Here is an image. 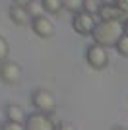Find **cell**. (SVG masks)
I'll return each instance as SVG.
<instances>
[{
	"label": "cell",
	"mask_w": 128,
	"mask_h": 130,
	"mask_svg": "<svg viewBox=\"0 0 128 130\" xmlns=\"http://www.w3.org/2000/svg\"><path fill=\"white\" fill-rule=\"evenodd\" d=\"M122 35H124L122 22H103V20H99L93 33H91V39H93V43L109 49V47H115Z\"/></svg>",
	"instance_id": "1"
},
{
	"label": "cell",
	"mask_w": 128,
	"mask_h": 130,
	"mask_svg": "<svg viewBox=\"0 0 128 130\" xmlns=\"http://www.w3.org/2000/svg\"><path fill=\"white\" fill-rule=\"evenodd\" d=\"M31 103L37 109V113L53 115L56 111V99L49 89H35L31 93Z\"/></svg>",
	"instance_id": "2"
},
{
	"label": "cell",
	"mask_w": 128,
	"mask_h": 130,
	"mask_svg": "<svg viewBox=\"0 0 128 130\" xmlns=\"http://www.w3.org/2000/svg\"><path fill=\"white\" fill-rule=\"evenodd\" d=\"M85 62L93 70H103V68L109 66V53H107L105 47H101L97 43H91L85 49Z\"/></svg>",
	"instance_id": "3"
},
{
	"label": "cell",
	"mask_w": 128,
	"mask_h": 130,
	"mask_svg": "<svg viewBox=\"0 0 128 130\" xmlns=\"http://www.w3.org/2000/svg\"><path fill=\"white\" fill-rule=\"evenodd\" d=\"M97 25V20L95 16H91L87 12H76L72 14V29H74L78 35H91L93 29Z\"/></svg>",
	"instance_id": "4"
},
{
	"label": "cell",
	"mask_w": 128,
	"mask_h": 130,
	"mask_svg": "<svg viewBox=\"0 0 128 130\" xmlns=\"http://www.w3.org/2000/svg\"><path fill=\"white\" fill-rule=\"evenodd\" d=\"M23 126H25V130H56V122L51 119V115L45 113L27 115Z\"/></svg>",
	"instance_id": "5"
},
{
	"label": "cell",
	"mask_w": 128,
	"mask_h": 130,
	"mask_svg": "<svg viewBox=\"0 0 128 130\" xmlns=\"http://www.w3.org/2000/svg\"><path fill=\"white\" fill-rule=\"evenodd\" d=\"M0 80L6 86H16L21 80V66L14 60H4L0 62Z\"/></svg>",
	"instance_id": "6"
},
{
	"label": "cell",
	"mask_w": 128,
	"mask_h": 130,
	"mask_svg": "<svg viewBox=\"0 0 128 130\" xmlns=\"http://www.w3.org/2000/svg\"><path fill=\"white\" fill-rule=\"evenodd\" d=\"M31 31L41 39H51V37H54L56 27H54L53 20L45 14V16H39V18H33L31 20Z\"/></svg>",
	"instance_id": "7"
},
{
	"label": "cell",
	"mask_w": 128,
	"mask_h": 130,
	"mask_svg": "<svg viewBox=\"0 0 128 130\" xmlns=\"http://www.w3.org/2000/svg\"><path fill=\"white\" fill-rule=\"evenodd\" d=\"M97 16H99V20H103V22H124L128 18V16H124L113 2L111 4H105V2H103V6H101V10H99Z\"/></svg>",
	"instance_id": "8"
},
{
	"label": "cell",
	"mask_w": 128,
	"mask_h": 130,
	"mask_svg": "<svg viewBox=\"0 0 128 130\" xmlns=\"http://www.w3.org/2000/svg\"><path fill=\"white\" fill-rule=\"evenodd\" d=\"M8 16H10L12 23H16V25H31V16H29L27 10L21 8V6L12 4L10 8H8Z\"/></svg>",
	"instance_id": "9"
},
{
	"label": "cell",
	"mask_w": 128,
	"mask_h": 130,
	"mask_svg": "<svg viewBox=\"0 0 128 130\" xmlns=\"http://www.w3.org/2000/svg\"><path fill=\"white\" fill-rule=\"evenodd\" d=\"M4 115H6V120H12V122H20V124H23L27 119L25 111L20 107V105L16 103H8L4 107Z\"/></svg>",
	"instance_id": "10"
},
{
	"label": "cell",
	"mask_w": 128,
	"mask_h": 130,
	"mask_svg": "<svg viewBox=\"0 0 128 130\" xmlns=\"http://www.w3.org/2000/svg\"><path fill=\"white\" fill-rule=\"evenodd\" d=\"M41 4L45 8V14H51V16H58L64 10L62 0H41Z\"/></svg>",
	"instance_id": "11"
},
{
	"label": "cell",
	"mask_w": 128,
	"mask_h": 130,
	"mask_svg": "<svg viewBox=\"0 0 128 130\" xmlns=\"http://www.w3.org/2000/svg\"><path fill=\"white\" fill-rule=\"evenodd\" d=\"M25 10H27V14L31 16V20L33 18H39V16H45V8H43L41 0H31V2L25 6Z\"/></svg>",
	"instance_id": "12"
},
{
	"label": "cell",
	"mask_w": 128,
	"mask_h": 130,
	"mask_svg": "<svg viewBox=\"0 0 128 130\" xmlns=\"http://www.w3.org/2000/svg\"><path fill=\"white\" fill-rule=\"evenodd\" d=\"M101 6H103V0H84V12H87L91 16H97Z\"/></svg>",
	"instance_id": "13"
},
{
	"label": "cell",
	"mask_w": 128,
	"mask_h": 130,
	"mask_svg": "<svg viewBox=\"0 0 128 130\" xmlns=\"http://www.w3.org/2000/svg\"><path fill=\"white\" fill-rule=\"evenodd\" d=\"M62 4H64V10L72 12V14L84 10V0H62Z\"/></svg>",
	"instance_id": "14"
},
{
	"label": "cell",
	"mask_w": 128,
	"mask_h": 130,
	"mask_svg": "<svg viewBox=\"0 0 128 130\" xmlns=\"http://www.w3.org/2000/svg\"><path fill=\"white\" fill-rule=\"evenodd\" d=\"M115 49H117V53L120 54V56H128V37L126 35H122V37L117 41Z\"/></svg>",
	"instance_id": "15"
},
{
	"label": "cell",
	"mask_w": 128,
	"mask_h": 130,
	"mask_svg": "<svg viewBox=\"0 0 128 130\" xmlns=\"http://www.w3.org/2000/svg\"><path fill=\"white\" fill-rule=\"evenodd\" d=\"M8 54H10V45L2 35H0V62L8 60Z\"/></svg>",
	"instance_id": "16"
},
{
	"label": "cell",
	"mask_w": 128,
	"mask_h": 130,
	"mask_svg": "<svg viewBox=\"0 0 128 130\" xmlns=\"http://www.w3.org/2000/svg\"><path fill=\"white\" fill-rule=\"evenodd\" d=\"M0 130H25V126L20 122H12V120H4L0 124Z\"/></svg>",
	"instance_id": "17"
},
{
	"label": "cell",
	"mask_w": 128,
	"mask_h": 130,
	"mask_svg": "<svg viewBox=\"0 0 128 130\" xmlns=\"http://www.w3.org/2000/svg\"><path fill=\"white\" fill-rule=\"evenodd\" d=\"M113 4L117 6V8H118L120 12H122L124 16H128V0H115Z\"/></svg>",
	"instance_id": "18"
},
{
	"label": "cell",
	"mask_w": 128,
	"mask_h": 130,
	"mask_svg": "<svg viewBox=\"0 0 128 130\" xmlns=\"http://www.w3.org/2000/svg\"><path fill=\"white\" fill-rule=\"evenodd\" d=\"M56 130H76V126L68 120H60V122H56Z\"/></svg>",
	"instance_id": "19"
},
{
	"label": "cell",
	"mask_w": 128,
	"mask_h": 130,
	"mask_svg": "<svg viewBox=\"0 0 128 130\" xmlns=\"http://www.w3.org/2000/svg\"><path fill=\"white\" fill-rule=\"evenodd\" d=\"M31 0H12V4H16V6H21V8H25L27 4H29Z\"/></svg>",
	"instance_id": "20"
},
{
	"label": "cell",
	"mask_w": 128,
	"mask_h": 130,
	"mask_svg": "<svg viewBox=\"0 0 128 130\" xmlns=\"http://www.w3.org/2000/svg\"><path fill=\"white\" fill-rule=\"evenodd\" d=\"M122 29H124V35L128 37V18H126V20L122 22Z\"/></svg>",
	"instance_id": "21"
},
{
	"label": "cell",
	"mask_w": 128,
	"mask_h": 130,
	"mask_svg": "<svg viewBox=\"0 0 128 130\" xmlns=\"http://www.w3.org/2000/svg\"><path fill=\"white\" fill-rule=\"evenodd\" d=\"M111 130H128V128H126V126H113Z\"/></svg>",
	"instance_id": "22"
},
{
	"label": "cell",
	"mask_w": 128,
	"mask_h": 130,
	"mask_svg": "<svg viewBox=\"0 0 128 130\" xmlns=\"http://www.w3.org/2000/svg\"><path fill=\"white\" fill-rule=\"evenodd\" d=\"M103 2H105V4H111V2H115V0H103Z\"/></svg>",
	"instance_id": "23"
}]
</instances>
